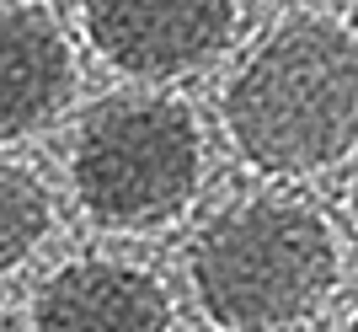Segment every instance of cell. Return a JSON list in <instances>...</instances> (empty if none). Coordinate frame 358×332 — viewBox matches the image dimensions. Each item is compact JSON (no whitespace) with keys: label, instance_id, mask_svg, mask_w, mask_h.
<instances>
[{"label":"cell","instance_id":"8992f818","mask_svg":"<svg viewBox=\"0 0 358 332\" xmlns=\"http://www.w3.org/2000/svg\"><path fill=\"white\" fill-rule=\"evenodd\" d=\"M75 86L70 38L54 11L32 0H0V139L43 129Z\"/></svg>","mask_w":358,"mask_h":332},{"label":"cell","instance_id":"7a4b0ae2","mask_svg":"<svg viewBox=\"0 0 358 332\" xmlns=\"http://www.w3.org/2000/svg\"><path fill=\"white\" fill-rule=\"evenodd\" d=\"M187 273L203 317L224 332H284L327 305L343 257L315 204L257 193L236 198L198 230Z\"/></svg>","mask_w":358,"mask_h":332},{"label":"cell","instance_id":"9c48e42d","mask_svg":"<svg viewBox=\"0 0 358 332\" xmlns=\"http://www.w3.org/2000/svg\"><path fill=\"white\" fill-rule=\"evenodd\" d=\"M343 332H358V317H353V321H348V327H343Z\"/></svg>","mask_w":358,"mask_h":332},{"label":"cell","instance_id":"277c9868","mask_svg":"<svg viewBox=\"0 0 358 332\" xmlns=\"http://www.w3.org/2000/svg\"><path fill=\"white\" fill-rule=\"evenodd\" d=\"M241 22V0H86V38L123 76L209 64Z\"/></svg>","mask_w":358,"mask_h":332},{"label":"cell","instance_id":"ba28073f","mask_svg":"<svg viewBox=\"0 0 358 332\" xmlns=\"http://www.w3.org/2000/svg\"><path fill=\"white\" fill-rule=\"evenodd\" d=\"M353 226H358V177H353Z\"/></svg>","mask_w":358,"mask_h":332},{"label":"cell","instance_id":"5b68a950","mask_svg":"<svg viewBox=\"0 0 358 332\" xmlns=\"http://www.w3.org/2000/svg\"><path fill=\"white\" fill-rule=\"evenodd\" d=\"M27 332H171V300L155 273L86 257L38 289Z\"/></svg>","mask_w":358,"mask_h":332},{"label":"cell","instance_id":"3957f363","mask_svg":"<svg viewBox=\"0 0 358 332\" xmlns=\"http://www.w3.org/2000/svg\"><path fill=\"white\" fill-rule=\"evenodd\" d=\"M86 214L107 230H155L182 214L203 177V139L177 97L118 91L86 113L70 161Z\"/></svg>","mask_w":358,"mask_h":332},{"label":"cell","instance_id":"52a82bcc","mask_svg":"<svg viewBox=\"0 0 358 332\" xmlns=\"http://www.w3.org/2000/svg\"><path fill=\"white\" fill-rule=\"evenodd\" d=\"M48 226H54L48 188L27 166L0 161V279L27 263V252L48 236Z\"/></svg>","mask_w":358,"mask_h":332},{"label":"cell","instance_id":"6da1fadb","mask_svg":"<svg viewBox=\"0 0 358 332\" xmlns=\"http://www.w3.org/2000/svg\"><path fill=\"white\" fill-rule=\"evenodd\" d=\"M224 129L268 177H310L358 145V38L331 16H289L224 86Z\"/></svg>","mask_w":358,"mask_h":332}]
</instances>
